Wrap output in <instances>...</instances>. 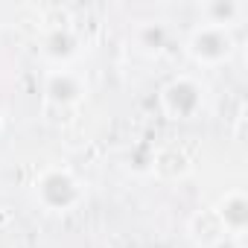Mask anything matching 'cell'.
Returning <instances> with one entry per match:
<instances>
[{
	"instance_id": "obj_2",
	"label": "cell",
	"mask_w": 248,
	"mask_h": 248,
	"mask_svg": "<svg viewBox=\"0 0 248 248\" xmlns=\"http://www.w3.org/2000/svg\"><path fill=\"white\" fill-rule=\"evenodd\" d=\"M187 50L199 64H222L233 53V38L225 27L202 24L199 30H193V35L187 41Z\"/></svg>"
},
{
	"instance_id": "obj_1",
	"label": "cell",
	"mask_w": 248,
	"mask_h": 248,
	"mask_svg": "<svg viewBox=\"0 0 248 248\" xmlns=\"http://www.w3.org/2000/svg\"><path fill=\"white\" fill-rule=\"evenodd\" d=\"M82 181L67 167H50L35 181V199L50 213H67L82 202Z\"/></svg>"
},
{
	"instance_id": "obj_5",
	"label": "cell",
	"mask_w": 248,
	"mask_h": 248,
	"mask_svg": "<svg viewBox=\"0 0 248 248\" xmlns=\"http://www.w3.org/2000/svg\"><path fill=\"white\" fill-rule=\"evenodd\" d=\"M47 96H50L53 102L67 105V102H76V99L82 96V85H79V79H76L73 73L56 70V73L47 76Z\"/></svg>"
},
{
	"instance_id": "obj_4",
	"label": "cell",
	"mask_w": 248,
	"mask_h": 248,
	"mask_svg": "<svg viewBox=\"0 0 248 248\" xmlns=\"http://www.w3.org/2000/svg\"><path fill=\"white\" fill-rule=\"evenodd\" d=\"M213 210H216V216H219L225 233L239 236V233L245 231V222H248V202H245V193H242V190H228L225 199H222Z\"/></svg>"
},
{
	"instance_id": "obj_7",
	"label": "cell",
	"mask_w": 248,
	"mask_h": 248,
	"mask_svg": "<svg viewBox=\"0 0 248 248\" xmlns=\"http://www.w3.org/2000/svg\"><path fill=\"white\" fill-rule=\"evenodd\" d=\"M0 129H3V117H0Z\"/></svg>"
},
{
	"instance_id": "obj_6",
	"label": "cell",
	"mask_w": 248,
	"mask_h": 248,
	"mask_svg": "<svg viewBox=\"0 0 248 248\" xmlns=\"http://www.w3.org/2000/svg\"><path fill=\"white\" fill-rule=\"evenodd\" d=\"M190 228H193V233L204 228V233H199L196 239H199V242H207V245H210V242H219L222 236H228L225 228H222V222H219V216H216V210H202V213H196L193 222H190Z\"/></svg>"
},
{
	"instance_id": "obj_3",
	"label": "cell",
	"mask_w": 248,
	"mask_h": 248,
	"mask_svg": "<svg viewBox=\"0 0 248 248\" xmlns=\"http://www.w3.org/2000/svg\"><path fill=\"white\" fill-rule=\"evenodd\" d=\"M161 102H164V111L172 120H193L204 105V91L196 79L178 76L161 91Z\"/></svg>"
}]
</instances>
